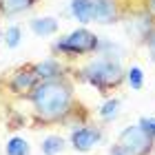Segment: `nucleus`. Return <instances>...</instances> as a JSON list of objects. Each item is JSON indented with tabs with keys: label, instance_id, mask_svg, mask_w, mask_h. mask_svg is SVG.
<instances>
[{
	"label": "nucleus",
	"instance_id": "obj_1",
	"mask_svg": "<svg viewBox=\"0 0 155 155\" xmlns=\"http://www.w3.org/2000/svg\"><path fill=\"white\" fill-rule=\"evenodd\" d=\"M31 102L42 120H60L71 111L73 91L64 80H45L33 87Z\"/></svg>",
	"mask_w": 155,
	"mask_h": 155
},
{
	"label": "nucleus",
	"instance_id": "obj_2",
	"mask_svg": "<svg viewBox=\"0 0 155 155\" xmlns=\"http://www.w3.org/2000/svg\"><path fill=\"white\" fill-rule=\"evenodd\" d=\"M82 78L89 84L104 91V89H111V87L122 82L124 73H122V67H120V60L100 55V58H93L82 69Z\"/></svg>",
	"mask_w": 155,
	"mask_h": 155
},
{
	"label": "nucleus",
	"instance_id": "obj_3",
	"mask_svg": "<svg viewBox=\"0 0 155 155\" xmlns=\"http://www.w3.org/2000/svg\"><path fill=\"white\" fill-rule=\"evenodd\" d=\"M100 47V38L95 33H91L89 29H75L69 36L60 38L53 45L55 51L67 53V55H84V53H93Z\"/></svg>",
	"mask_w": 155,
	"mask_h": 155
},
{
	"label": "nucleus",
	"instance_id": "obj_4",
	"mask_svg": "<svg viewBox=\"0 0 155 155\" xmlns=\"http://www.w3.org/2000/svg\"><path fill=\"white\" fill-rule=\"evenodd\" d=\"M117 146L126 155H149L151 146H153V137L140 124H133V126H126V129L120 133Z\"/></svg>",
	"mask_w": 155,
	"mask_h": 155
},
{
	"label": "nucleus",
	"instance_id": "obj_5",
	"mask_svg": "<svg viewBox=\"0 0 155 155\" xmlns=\"http://www.w3.org/2000/svg\"><path fill=\"white\" fill-rule=\"evenodd\" d=\"M102 140V131L97 126H78L71 131V146L80 153L91 151L93 146L100 144Z\"/></svg>",
	"mask_w": 155,
	"mask_h": 155
},
{
	"label": "nucleus",
	"instance_id": "obj_6",
	"mask_svg": "<svg viewBox=\"0 0 155 155\" xmlns=\"http://www.w3.org/2000/svg\"><path fill=\"white\" fill-rule=\"evenodd\" d=\"M117 18L115 0H93V22L111 25Z\"/></svg>",
	"mask_w": 155,
	"mask_h": 155
},
{
	"label": "nucleus",
	"instance_id": "obj_7",
	"mask_svg": "<svg viewBox=\"0 0 155 155\" xmlns=\"http://www.w3.org/2000/svg\"><path fill=\"white\" fill-rule=\"evenodd\" d=\"M31 71H33V75H36V78H40L42 82H45V80H60V75H62V64H60L58 60H53V58H47V60L38 62Z\"/></svg>",
	"mask_w": 155,
	"mask_h": 155
},
{
	"label": "nucleus",
	"instance_id": "obj_8",
	"mask_svg": "<svg viewBox=\"0 0 155 155\" xmlns=\"http://www.w3.org/2000/svg\"><path fill=\"white\" fill-rule=\"evenodd\" d=\"M69 11H71V16L82 25L93 22V0H71Z\"/></svg>",
	"mask_w": 155,
	"mask_h": 155
},
{
	"label": "nucleus",
	"instance_id": "obj_9",
	"mask_svg": "<svg viewBox=\"0 0 155 155\" xmlns=\"http://www.w3.org/2000/svg\"><path fill=\"white\" fill-rule=\"evenodd\" d=\"M29 27H31V31L36 33V36H53L55 31H58V20L55 18H33L31 22H29Z\"/></svg>",
	"mask_w": 155,
	"mask_h": 155
},
{
	"label": "nucleus",
	"instance_id": "obj_10",
	"mask_svg": "<svg viewBox=\"0 0 155 155\" xmlns=\"http://www.w3.org/2000/svg\"><path fill=\"white\" fill-rule=\"evenodd\" d=\"M36 80L38 78L33 75V71H18L11 80V91L13 93H22V91H29L36 87Z\"/></svg>",
	"mask_w": 155,
	"mask_h": 155
},
{
	"label": "nucleus",
	"instance_id": "obj_11",
	"mask_svg": "<svg viewBox=\"0 0 155 155\" xmlns=\"http://www.w3.org/2000/svg\"><path fill=\"white\" fill-rule=\"evenodd\" d=\"M64 149H67V142H64V137H60V135H47L40 144L42 155H58Z\"/></svg>",
	"mask_w": 155,
	"mask_h": 155
},
{
	"label": "nucleus",
	"instance_id": "obj_12",
	"mask_svg": "<svg viewBox=\"0 0 155 155\" xmlns=\"http://www.w3.org/2000/svg\"><path fill=\"white\" fill-rule=\"evenodd\" d=\"M31 149H29V142L20 135H13L9 142L5 144V155H29Z\"/></svg>",
	"mask_w": 155,
	"mask_h": 155
},
{
	"label": "nucleus",
	"instance_id": "obj_13",
	"mask_svg": "<svg viewBox=\"0 0 155 155\" xmlns=\"http://www.w3.org/2000/svg\"><path fill=\"white\" fill-rule=\"evenodd\" d=\"M124 78H126V82H129V87H131L133 91H140V89L144 87V71H142L137 64H133V67L126 69Z\"/></svg>",
	"mask_w": 155,
	"mask_h": 155
},
{
	"label": "nucleus",
	"instance_id": "obj_14",
	"mask_svg": "<svg viewBox=\"0 0 155 155\" xmlns=\"http://www.w3.org/2000/svg\"><path fill=\"white\" fill-rule=\"evenodd\" d=\"M97 113H100L102 120H107V122L115 120V117L120 115V100H117V97H111V100H107V102L100 107V111H97Z\"/></svg>",
	"mask_w": 155,
	"mask_h": 155
},
{
	"label": "nucleus",
	"instance_id": "obj_15",
	"mask_svg": "<svg viewBox=\"0 0 155 155\" xmlns=\"http://www.w3.org/2000/svg\"><path fill=\"white\" fill-rule=\"evenodd\" d=\"M33 2L36 0H2V9H5V13H20V11L29 9Z\"/></svg>",
	"mask_w": 155,
	"mask_h": 155
},
{
	"label": "nucleus",
	"instance_id": "obj_16",
	"mask_svg": "<svg viewBox=\"0 0 155 155\" xmlns=\"http://www.w3.org/2000/svg\"><path fill=\"white\" fill-rule=\"evenodd\" d=\"M20 40H22V29H20L18 25H11L9 29H7V33H5L7 47H9V49H16V47L20 45Z\"/></svg>",
	"mask_w": 155,
	"mask_h": 155
},
{
	"label": "nucleus",
	"instance_id": "obj_17",
	"mask_svg": "<svg viewBox=\"0 0 155 155\" xmlns=\"http://www.w3.org/2000/svg\"><path fill=\"white\" fill-rule=\"evenodd\" d=\"M137 124L142 126V129L155 140V117H140V122H137Z\"/></svg>",
	"mask_w": 155,
	"mask_h": 155
},
{
	"label": "nucleus",
	"instance_id": "obj_18",
	"mask_svg": "<svg viewBox=\"0 0 155 155\" xmlns=\"http://www.w3.org/2000/svg\"><path fill=\"white\" fill-rule=\"evenodd\" d=\"M146 47H149V55H151V60L155 62V29H151L149 33H146Z\"/></svg>",
	"mask_w": 155,
	"mask_h": 155
},
{
	"label": "nucleus",
	"instance_id": "obj_19",
	"mask_svg": "<svg viewBox=\"0 0 155 155\" xmlns=\"http://www.w3.org/2000/svg\"><path fill=\"white\" fill-rule=\"evenodd\" d=\"M109 153H111V155H126V153H124L122 149H120L117 144H113V146H111V151H109Z\"/></svg>",
	"mask_w": 155,
	"mask_h": 155
}]
</instances>
